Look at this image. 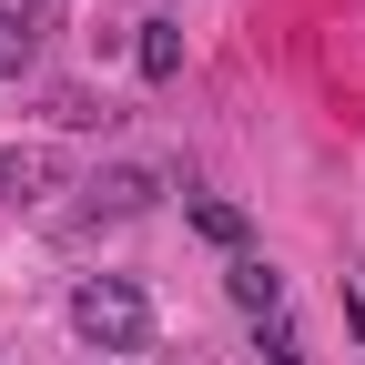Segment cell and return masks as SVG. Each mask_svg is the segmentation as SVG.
Listing matches in <instances>:
<instances>
[{
  "label": "cell",
  "instance_id": "1",
  "mask_svg": "<svg viewBox=\"0 0 365 365\" xmlns=\"http://www.w3.org/2000/svg\"><path fill=\"white\" fill-rule=\"evenodd\" d=\"M71 335L91 345V355H143L153 345V304H143V284H122V274H91V284H71Z\"/></svg>",
  "mask_w": 365,
  "mask_h": 365
},
{
  "label": "cell",
  "instance_id": "2",
  "mask_svg": "<svg viewBox=\"0 0 365 365\" xmlns=\"http://www.w3.org/2000/svg\"><path fill=\"white\" fill-rule=\"evenodd\" d=\"M182 223H193L203 244H223V254H254V223L223 203V193H182Z\"/></svg>",
  "mask_w": 365,
  "mask_h": 365
},
{
  "label": "cell",
  "instance_id": "3",
  "mask_svg": "<svg viewBox=\"0 0 365 365\" xmlns=\"http://www.w3.org/2000/svg\"><path fill=\"white\" fill-rule=\"evenodd\" d=\"M223 284H234V304H244V314H264V325L284 314V274H274L264 254H234V264H223Z\"/></svg>",
  "mask_w": 365,
  "mask_h": 365
},
{
  "label": "cell",
  "instance_id": "4",
  "mask_svg": "<svg viewBox=\"0 0 365 365\" xmlns=\"http://www.w3.org/2000/svg\"><path fill=\"white\" fill-rule=\"evenodd\" d=\"M143 81H182V21H143Z\"/></svg>",
  "mask_w": 365,
  "mask_h": 365
},
{
  "label": "cell",
  "instance_id": "5",
  "mask_svg": "<svg viewBox=\"0 0 365 365\" xmlns=\"http://www.w3.org/2000/svg\"><path fill=\"white\" fill-rule=\"evenodd\" d=\"M51 182V153H0V203H31Z\"/></svg>",
  "mask_w": 365,
  "mask_h": 365
},
{
  "label": "cell",
  "instance_id": "6",
  "mask_svg": "<svg viewBox=\"0 0 365 365\" xmlns=\"http://www.w3.org/2000/svg\"><path fill=\"white\" fill-rule=\"evenodd\" d=\"M21 61H31V21H21V11H0V71H21Z\"/></svg>",
  "mask_w": 365,
  "mask_h": 365
},
{
  "label": "cell",
  "instance_id": "7",
  "mask_svg": "<svg viewBox=\"0 0 365 365\" xmlns=\"http://www.w3.org/2000/svg\"><path fill=\"white\" fill-rule=\"evenodd\" d=\"M264 365H304V355H294V335H284V314L264 325Z\"/></svg>",
  "mask_w": 365,
  "mask_h": 365
}]
</instances>
